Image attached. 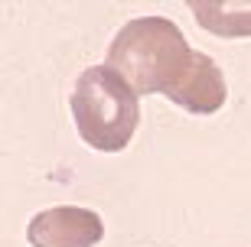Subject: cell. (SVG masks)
Listing matches in <instances>:
<instances>
[{"mask_svg": "<svg viewBox=\"0 0 251 247\" xmlns=\"http://www.w3.org/2000/svg\"><path fill=\"white\" fill-rule=\"evenodd\" d=\"M189 59L193 49L167 17L130 20L108 46V68L121 75L134 94H167Z\"/></svg>", "mask_w": 251, "mask_h": 247, "instance_id": "6da1fadb", "label": "cell"}, {"mask_svg": "<svg viewBox=\"0 0 251 247\" xmlns=\"http://www.w3.org/2000/svg\"><path fill=\"white\" fill-rule=\"evenodd\" d=\"M72 117L82 140L92 150L121 153L140 120L137 94L108 65L85 68L72 91Z\"/></svg>", "mask_w": 251, "mask_h": 247, "instance_id": "7a4b0ae2", "label": "cell"}, {"mask_svg": "<svg viewBox=\"0 0 251 247\" xmlns=\"http://www.w3.org/2000/svg\"><path fill=\"white\" fill-rule=\"evenodd\" d=\"M33 247H95L104 238V225L92 208H49L33 215L26 228Z\"/></svg>", "mask_w": 251, "mask_h": 247, "instance_id": "3957f363", "label": "cell"}, {"mask_svg": "<svg viewBox=\"0 0 251 247\" xmlns=\"http://www.w3.org/2000/svg\"><path fill=\"white\" fill-rule=\"evenodd\" d=\"M167 98L176 101L179 108L193 111V114H215L225 104V98H228L222 68L205 52H193L189 65L179 72L176 82L170 85Z\"/></svg>", "mask_w": 251, "mask_h": 247, "instance_id": "277c9868", "label": "cell"}, {"mask_svg": "<svg viewBox=\"0 0 251 247\" xmlns=\"http://www.w3.org/2000/svg\"><path fill=\"white\" fill-rule=\"evenodd\" d=\"M193 17L199 20V26H205L215 36H251V3H242V0H225V3H189Z\"/></svg>", "mask_w": 251, "mask_h": 247, "instance_id": "5b68a950", "label": "cell"}]
</instances>
